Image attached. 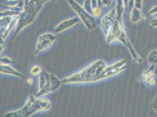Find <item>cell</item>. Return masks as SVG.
Segmentation results:
<instances>
[{
  "label": "cell",
  "instance_id": "5b68a950",
  "mask_svg": "<svg viewBox=\"0 0 157 117\" xmlns=\"http://www.w3.org/2000/svg\"><path fill=\"white\" fill-rule=\"evenodd\" d=\"M33 79H31V78H29L28 79V84H32L33 83Z\"/></svg>",
  "mask_w": 157,
  "mask_h": 117
},
{
  "label": "cell",
  "instance_id": "277c9868",
  "mask_svg": "<svg viewBox=\"0 0 157 117\" xmlns=\"http://www.w3.org/2000/svg\"><path fill=\"white\" fill-rule=\"evenodd\" d=\"M100 14H101V11L99 8H97L94 11V14L95 16H99V15H100Z\"/></svg>",
  "mask_w": 157,
  "mask_h": 117
},
{
  "label": "cell",
  "instance_id": "3957f363",
  "mask_svg": "<svg viewBox=\"0 0 157 117\" xmlns=\"http://www.w3.org/2000/svg\"><path fill=\"white\" fill-rule=\"evenodd\" d=\"M41 71H42L41 67L40 66L36 65L33 67L32 68V69L31 70V74L32 75H36V74H38L39 73H40L41 72Z\"/></svg>",
  "mask_w": 157,
  "mask_h": 117
},
{
  "label": "cell",
  "instance_id": "6da1fadb",
  "mask_svg": "<svg viewBox=\"0 0 157 117\" xmlns=\"http://www.w3.org/2000/svg\"><path fill=\"white\" fill-rule=\"evenodd\" d=\"M31 97L28 101L26 105H25L21 111L11 112L10 116H21V117H28L32 114L34 112L42 110H49L51 108V103L46 100H35Z\"/></svg>",
  "mask_w": 157,
  "mask_h": 117
},
{
  "label": "cell",
  "instance_id": "7a4b0ae2",
  "mask_svg": "<svg viewBox=\"0 0 157 117\" xmlns=\"http://www.w3.org/2000/svg\"><path fill=\"white\" fill-rule=\"evenodd\" d=\"M56 37L52 34H45L40 36L38 39V42L36 46L37 51L45 50L46 48L50 46L55 40Z\"/></svg>",
  "mask_w": 157,
  "mask_h": 117
}]
</instances>
